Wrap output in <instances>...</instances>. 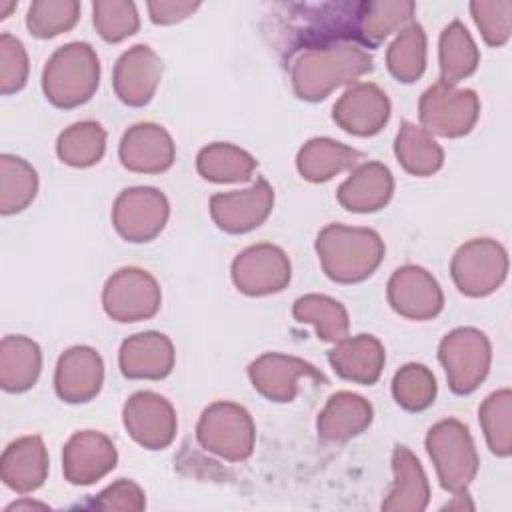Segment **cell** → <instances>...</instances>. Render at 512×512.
<instances>
[{"mask_svg":"<svg viewBox=\"0 0 512 512\" xmlns=\"http://www.w3.org/2000/svg\"><path fill=\"white\" fill-rule=\"evenodd\" d=\"M362 14L364 2L282 4L276 12L282 52L292 56L338 42L362 44Z\"/></svg>","mask_w":512,"mask_h":512,"instance_id":"6da1fadb","label":"cell"},{"mask_svg":"<svg viewBox=\"0 0 512 512\" xmlns=\"http://www.w3.org/2000/svg\"><path fill=\"white\" fill-rule=\"evenodd\" d=\"M372 70L368 52L352 42L310 48L292 62V84L300 98L322 100L336 86Z\"/></svg>","mask_w":512,"mask_h":512,"instance_id":"7a4b0ae2","label":"cell"},{"mask_svg":"<svg viewBox=\"0 0 512 512\" xmlns=\"http://www.w3.org/2000/svg\"><path fill=\"white\" fill-rule=\"evenodd\" d=\"M324 272L336 282H358L374 272L384 254V244L374 230L326 226L316 240Z\"/></svg>","mask_w":512,"mask_h":512,"instance_id":"3957f363","label":"cell"},{"mask_svg":"<svg viewBox=\"0 0 512 512\" xmlns=\"http://www.w3.org/2000/svg\"><path fill=\"white\" fill-rule=\"evenodd\" d=\"M98 56L86 42L60 46L44 66L42 88L46 98L60 106L72 108L86 102L98 88Z\"/></svg>","mask_w":512,"mask_h":512,"instance_id":"277c9868","label":"cell"},{"mask_svg":"<svg viewBox=\"0 0 512 512\" xmlns=\"http://www.w3.org/2000/svg\"><path fill=\"white\" fill-rule=\"evenodd\" d=\"M426 448L436 462L440 482L446 490H464L476 474L478 456L470 432L458 420H442L430 428Z\"/></svg>","mask_w":512,"mask_h":512,"instance_id":"5b68a950","label":"cell"},{"mask_svg":"<svg viewBox=\"0 0 512 512\" xmlns=\"http://www.w3.org/2000/svg\"><path fill=\"white\" fill-rule=\"evenodd\" d=\"M438 358L444 364L450 388L456 394H468L488 372L490 344L482 332L458 328L440 342Z\"/></svg>","mask_w":512,"mask_h":512,"instance_id":"8992f818","label":"cell"},{"mask_svg":"<svg viewBox=\"0 0 512 512\" xmlns=\"http://www.w3.org/2000/svg\"><path fill=\"white\" fill-rule=\"evenodd\" d=\"M198 440L228 460L250 456L254 444V426L250 414L236 404L218 402L204 410L198 422Z\"/></svg>","mask_w":512,"mask_h":512,"instance_id":"52a82bcc","label":"cell"},{"mask_svg":"<svg viewBox=\"0 0 512 512\" xmlns=\"http://www.w3.org/2000/svg\"><path fill=\"white\" fill-rule=\"evenodd\" d=\"M478 98L472 90H458L452 84L436 82L420 98V120L424 130L440 136L468 134L478 118Z\"/></svg>","mask_w":512,"mask_h":512,"instance_id":"ba28073f","label":"cell"},{"mask_svg":"<svg viewBox=\"0 0 512 512\" xmlns=\"http://www.w3.org/2000/svg\"><path fill=\"white\" fill-rule=\"evenodd\" d=\"M508 258L504 248L490 240L480 238L464 244L452 260V276L460 292L468 296H486L500 286L506 278Z\"/></svg>","mask_w":512,"mask_h":512,"instance_id":"9c48e42d","label":"cell"},{"mask_svg":"<svg viewBox=\"0 0 512 512\" xmlns=\"http://www.w3.org/2000/svg\"><path fill=\"white\" fill-rule=\"evenodd\" d=\"M160 288L140 268H122L104 286V310L118 322H138L156 314Z\"/></svg>","mask_w":512,"mask_h":512,"instance_id":"30bf717a","label":"cell"},{"mask_svg":"<svg viewBox=\"0 0 512 512\" xmlns=\"http://www.w3.org/2000/svg\"><path fill=\"white\" fill-rule=\"evenodd\" d=\"M168 218V202L156 188H128L114 204V226L130 242H148Z\"/></svg>","mask_w":512,"mask_h":512,"instance_id":"8fae6325","label":"cell"},{"mask_svg":"<svg viewBox=\"0 0 512 512\" xmlns=\"http://www.w3.org/2000/svg\"><path fill=\"white\" fill-rule=\"evenodd\" d=\"M232 280L244 294L262 296L282 290L290 280L286 254L272 244L246 248L232 264Z\"/></svg>","mask_w":512,"mask_h":512,"instance_id":"7c38bea8","label":"cell"},{"mask_svg":"<svg viewBox=\"0 0 512 512\" xmlns=\"http://www.w3.org/2000/svg\"><path fill=\"white\" fill-rule=\"evenodd\" d=\"M124 426L136 442L158 450L172 442L176 416L166 398L154 392H136L124 406Z\"/></svg>","mask_w":512,"mask_h":512,"instance_id":"4fadbf2b","label":"cell"},{"mask_svg":"<svg viewBox=\"0 0 512 512\" xmlns=\"http://www.w3.org/2000/svg\"><path fill=\"white\" fill-rule=\"evenodd\" d=\"M272 202V188L264 178H260L248 190L212 196L210 212L222 230L238 234L260 226V222L270 214Z\"/></svg>","mask_w":512,"mask_h":512,"instance_id":"5bb4252c","label":"cell"},{"mask_svg":"<svg viewBox=\"0 0 512 512\" xmlns=\"http://www.w3.org/2000/svg\"><path fill=\"white\" fill-rule=\"evenodd\" d=\"M388 300L398 314L416 320L436 316L444 302L438 282L420 266H404L392 274Z\"/></svg>","mask_w":512,"mask_h":512,"instance_id":"9a60e30c","label":"cell"},{"mask_svg":"<svg viewBox=\"0 0 512 512\" xmlns=\"http://www.w3.org/2000/svg\"><path fill=\"white\" fill-rule=\"evenodd\" d=\"M334 122L358 136L376 134L390 116V102L376 84H356L334 104Z\"/></svg>","mask_w":512,"mask_h":512,"instance_id":"2e32d148","label":"cell"},{"mask_svg":"<svg viewBox=\"0 0 512 512\" xmlns=\"http://www.w3.org/2000/svg\"><path fill=\"white\" fill-rule=\"evenodd\" d=\"M162 74L160 58L146 44H136L124 52L114 68V90L130 106L150 102Z\"/></svg>","mask_w":512,"mask_h":512,"instance_id":"e0dca14e","label":"cell"},{"mask_svg":"<svg viewBox=\"0 0 512 512\" xmlns=\"http://www.w3.org/2000/svg\"><path fill=\"white\" fill-rule=\"evenodd\" d=\"M254 388H258L266 398L274 402H290L296 394V380L306 376L326 382L324 374L312 364L298 360L294 356L264 354L248 368Z\"/></svg>","mask_w":512,"mask_h":512,"instance_id":"ac0fdd59","label":"cell"},{"mask_svg":"<svg viewBox=\"0 0 512 512\" xmlns=\"http://www.w3.org/2000/svg\"><path fill=\"white\" fill-rule=\"evenodd\" d=\"M102 358L96 350L76 346L64 352L56 366V392L66 402H88L102 386Z\"/></svg>","mask_w":512,"mask_h":512,"instance_id":"d6986e66","label":"cell"},{"mask_svg":"<svg viewBox=\"0 0 512 512\" xmlns=\"http://www.w3.org/2000/svg\"><path fill=\"white\" fill-rule=\"evenodd\" d=\"M120 160L134 172H162L174 160L172 138L162 126L136 124L122 136Z\"/></svg>","mask_w":512,"mask_h":512,"instance_id":"ffe728a7","label":"cell"},{"mask_svg":"<svg viewBox=\"0 0 512 512\" xmlns=\"http://www.w3.org/2000/svg\"><path fill=\"white\" fill-rule=\"evenodd\" d=\"M116 464L114 444L100 432L84 430L64 448V472L72 484H90Z\"/></svg>","mask_w":512,"mask_h":512,"instance_id":"44dd1931","label":"cell"},{"mask_svg":"<svg viewBox=\"0 0 512 512\" xmlns=\"http://www.w3.org/2000/svg\"><path fill=\"white\" fill-rule=\"evenodd\" d=\"M172 364V342L158 332L136 334L120 348V370L126 378H164Z\"/></svg>","mask_w":512,"mask_h":512,"instance_id":"7402d4cb","label":"cell"},{"mask_svg":"<svg viewBox=\"0 0 512 512\" xmlns=\"http://www.w3.org/2000/svg\"><path fill=\"white\" fill-rule=\"evenodd\" d=\"M328 360L342 378L372 384L382 372L384 348L374 336L358 334L354 338L338 340L328 352Z\"/></svg>","mask_w":512,"mask_h":512,"instance_id":"603a6c76","label":"cell"},{"mask_svg":"<svg viewBox=\"0 0 512 512\" xmlns=\"http://www.w3.org/2000/svg\"><path fill=\"white\" fill-rule=\"evenodd\" d=\"M392 174L380 162L358 166L340 186L338 200L346 210L372 212L382 208L392 196Z\"/></svg>","mask_w":512,"mask_h":512,"instance_id":"cb8c5ba5","label":"cell"},{"mask_svg":"<svg viewBox=\"0 0 512 512\" xmlns=\"http://www.w3.org/2000/svg\"><path fill=\"white\" fill-rule=\"evenodd\" d=\"M48 458L40 436H26L12 442L2 454V478L18 490L28 492L44 482Z\"/></svg>","mask_w":512,"mask_h":512,"instance_id":"d4e9b609","label":"cell"},{"mask_svg":"<svg viewBox=\"0 0 512 512\" xmlns=\"http://www.w3.org/2000/svg\"><path fill=\"white\" fill-rule=\"evenodd\" d=\"M372 422V406L358 394L338 392L330 396L318 418V432L326 440H346L360 434Z\"/></svg>","mask_w":512,"mask_h":512,"instance_id":"484cf974","label":"cell"},{"mask_svg":"<svg viewBox=\"0 0 512 512\" xmlns=\"http://www.w3.org/2000/svg\"><path fill=\"white\" fill-rule=\"evenodd\" d=\"M40 374V348L24 336H6L0 344V382L8 392L28 390Z\"/></svg>","mask_w":512,"mask_h":512,"instance_id":"4316f807","label":"cell"},{"mask_svg":"<svg viewBox=\"0 0 512 512\" xmlns=\"http://www.w3.org/2000/svg\"><path fill=\"white\" fill-rule=\"evenodd\" d=\"M478 48L460 20H452L440 36V82L456 84L478 66Z\"/></svg>","mask_w":512,"mask_h":512,"instance_id":"83f0119b","label":"cell"},{"mask_svg":"<svg viewBox=\"0 0 512 512\" xmlns=\"http://www.w3.org/2000/svg\"><path fill=\"white\" fill-rule=\"evenodd\" d=\"M360 152L348 148L330 138L310 140L298 154V170L304 178L312 182H322L332 178L334 174L354 166L360 160Z\"/></svg>","mask_w":512,"mask_h":512,"instance_id":"f1b7e54d","label":"cell"},{"mask_svg":"<svg viewBox=\"0 0 512 512\" xmlns=\"http://www.w3.org/2000/svg\"><path fill=\"white\" fill-rule=\"evenodd\" d=\"M398 162L416 176H428L434 174L444 160L442 148L434 138L428 134V130L414 126L410 122H402V128L396 136L394 144Z\"/></svg>","mask_w":512,"mask_h":512,"instance_id":"f546056e","label":"cell"},{"mask_svg":"<svg viewBox=\"0 0 512 512\" xmlns=\"http://www.w3.org/2000/svg\"><path fill=\"white\" fill-rule=\"evenodd\" d=\"M386 62L400 82H414L422 76L426 66V34L418 22L402 28L388 48Z\"/></svg>","mask_w":512,"mask_h":512,"instance_id":"4dcf8cb0","label":"cell"},{"mask_svg":"<svg viewBox=\"0 0 512 512\" xmlns=\"http://www.w3.org/2000/svg\"><path fill=\"white\" fill-rule=\"evenodd\" d=\"M254 168L256 160L232 144L216 142L198 154V172L212 182L248 180Z\"/></svg>","mask_w":512,"mask_h":512,"instance_id":"1f68e13d","label":"cell"},{"mask_svg":"<svg viewBox=\"0 0 512 512\" xmlns=\"http://www.w3.org/2000/svg\"><path fill=\"white\" fill-rule=\"evenodd\" d=\"M106 134L98 122L84 120L72 124L60 134L56 150L62 162L70 166H90L104 154Z\"/></svg>","mask_w":512,"mask_h":512,"instance_id":"d6a6232c","label":"cell"},{"mask_svg":"<svg viewBox=\"0 0 512 512\" xmlns=\"http://www.w3.org/2000/svg\"><path fill=\"white\" fill-rule=\"evenodd\" d=\"M294 318L298 322H312L316 324L318 336L322 340H342L348 332V316L346 310L342 308L340 302L328 298V296H318V294H308L302 296L294 302Z\"/></svg>","mask_w":512,"mask_h":512,"instance_id":"836d02e7","label":"cell"},{"mask_svg":"<svg viewBox=\"0 0 512 512\" xmlns=\"http://www.w3.org/2000/svg\"><path fill=\"white\" fill-rule=\"evenodd\" d=\"M414 2H364L362 14V44L376 46L384 40L392 30L410 22L414 14Z\"/></svg>","mask_w":512,"mask_h":512,"instance_id":"e575fe53","label":"cell"},{"mask_svg":"<svg viewBox=\"0 0 512 512\" xmlns=\"http://www.w3.org/2000/svg\"><path fill=\"white\" fill-rule=\"evenodd\" d=\"M2 212L12 214L26 208L38 188V178L32 166L22 158L2 156Z\"/></svg>","mask_w":512,"mask_h":512,"instance_id":"d590c367","label":"cell"},{"mask_svg":"<svg viewBox=\"0 0 512 512\" xmlns=\"http://www.w3.org/2000/svg\"><path fill=\"white\" fill-rule=\"evenodd\" d=\"M394 398L406 410H424L434 402L436 380L424 364H406L392 382Z\"/></svg>","mask_w":512,"mask_h":512,"instance_id":"8d00e7d4","label":"cell"},{"mask_svg":"<svg viewBox=\"0 0 512 512\" xmlns=\"http://www.w3.org/2000/svg\"><path fill=\"white\" fill-rule=\"evenodd\" d=\"M80 4L74 0H38L32 2L26 16V26L30 34L38 38H52L78 22Z\"/></svg>","mask_w":512,"mask_h":512,"instance_id":"74e56055","label":"cell"},{"mask_svg":"<svg viewBox=\"0 0 512 512\" xmlns=\"http://www.w3.org/2000/svg\"><path fill=\"white\" fill-rule=\"evenodd\" d=\"M480 422L484 426L490 450L498 456L512 452L510 442V390H498L490 394L480 406Z\"/></svg>","mask_w":512,"mask_h":512,"instance_id":"f35d334b","label":"cell"},{"mask_svg":"<svg viewBox=\"0 0 512 512\" xmlns=\"http://www.w3.org/2000/svg\"><path fill=\"white\" fill-rule=\"evenodd\" d=\"M94 26L106 42H120L138 30V12L134 2L98 0L92 4Z\"/></svg>","mask_w":512,"mask_h":512,"instance_id":"ab89813d","label":"cell"},{"mask_svg":"<svg viewBox=\"0 0 512 512\" xmlns=\"http://www.w3.org/2000/svg\"><path fill=\"white\" fill-rule=\"evenodd\" d=\"M470 12L484 40L490 46H502L510 38V26H512L510 0H498V2L476 0V2H470Z\"/></svg>","mask_w":512,"mask_h":512,"instance_id":"60d3db41","label":"cell"},{"mask_svg":"<svg viewBox=\"0 0 512 512\" xmlns=\"http://www.w3.org/2000/svg\"><path fill=\"white\" fill-rule=\"evenodd\" d=\"M28 76V56L22 42L10 34L0 36V84L2 94L20 90Z\"/></svg>","mask_w":512,"mask_h":512,"instance_id":"b9f144b4","label":"cell"},{"mask_svg":"<svg viewBox=\"0 0 512 512\" xmlns=\"http://www.w3.org/2000/svg\"><path fill=\"white\" fill-rule=\"evenodd\" d=\"M394 472H396V486L390 492L392 498L400 496H428V486L424 472L420 468V462L412 456V452L406 446H396L394 456Z\"/></svg>","mask_w":512,"mask_h":512,"instance_id":"7bdbcfd3","label":"cell"},{"mask_svg":"<svg viewBox=\"0 0 512 512\" xmlns=\"http://www.w3.org/2000/svg\"><path fill=\"white\" fill-rule=\"evenodd\" d=\"M152 22L156 24H174L188 18L194 10L200 8V2L188 0H154L146 4Z\"/></svg>","mask_w":512,"mask_h":512,"instance_id":"ee69618b","label":"cell"},{"mask_svg":"<svg viewBox=\"0 0 512 512\" xmlns=\"http://www.w3.org/2000/svg\"><path fill=\"white\" fill-rule=\"evenodd\" d=\"M16 4L14 2H8V4H4V2H0V18H6V14H8V10H12Z\"/></svg>","mask_w":512,"mask_h":512,"instance_id":"f6af8a7d","label":"cell"}]
</instances>
